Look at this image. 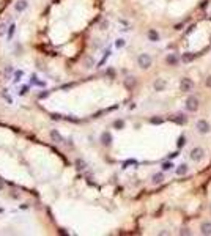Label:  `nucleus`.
<instances>
[{"mask_svg":"<svg viewBox=\"0 0 211 236\" xmlns=\"http://www.w3.org/2000/svg\"><path fill=\"white\" fill-rule=\"evenodd\" d=\"M151 63H153V60H151V57H150L148 54H140V55L137 57V65H139L142 69L151 68Z\"/></svg>","mask_w":211,"mask_h":236,"instance_id":"f257e3e1","label":"nucleus"},{"mask_svg":"<svg viewBox=\"0 0 211 236\" xmlns=\"http://www.w3.org/2000/svg\"><path fill=\"white\" fill-rule=\"evenodd\" d=\"M184 107L187 112H197L199 110V99L195 96H189L184 102Z\"/></svg>","mask_w":211,"mask_h":236,"instance_id":"f03ea898","label":"nucleus"},{"mask_svg":"<svg viewBox=\"0 0 211 236\" xmlns=\"http://www.w3.org/2000/svg\"><path fill=\"white\" fill-rule=\"evenodd\" d=\"M180 88H181V91L189 93V91H192V90H194V82L191 80L189 77H183V79H181V82H180Z\"/></svg>","mask_w":211,"mask_h":236,"instance_id":"7ed1b4c3","label":"nucleus"},{"mask_svg":"<svg viewBox=\"0 0 211 236\" xmlns=\"http://www.w3.org/2000/svg\"><path fill=\"white\" fill-rule=\"evenodd\" d=\"M203 157H205V150H203V148H200V146L192 148V151H191V159L195 161V162H199V161L203 159Z\"/></svg>","mask_w":211,"mask_h":236,"instance_id":"20e7f679","label":"nucleus"},{"mask_svg":"<svg viewBox=\"0 0 211 236\" xmlns=\"http://www.w3.org/2000/svg\"><path fill=\"white\" fill-rule=\"evenodd\" d=\"M195 128H197V131L200 132V134H208L209 132V123L208 121H205V120H199L197 123H195Z\"/></svg>","mask_w":211,"mask_h":236,"instance_id":"39448f33","label":"nucleus"},{"mask_svg":"<svg viewBox=\"0 0 211 236\" xmlns=\"http://www.w3.org/2000/svg\"><path fill=\"white\" fill-rule=\"evenodd\" d=\"M167 87V80L165 79H156L155 84H153V88H155V91H164Z\"/></svg>","mask_w":211,"mask_h":236,"instance_id":"423d86ee","label":"nucleus"},{"mask_svg":"<svg viewBox=\"0 0 211 236\" xmlns=\"http://www.w3.org/2000/svg\"><path fill=\"white\" fill-rule=\"evenodd\" d=\"M27 6H28V2H27V0H17V2L14 3V10H16L17 13L25 11V10H27Z\"/></svg>","mask_w":211,"mask_h":236,"instance_id":"0eeeda50","label":"nucleus"},{"mask_svg":"<svg viewBox=\"0 0 211 236\" xmlns=\"http://www.w3.org/2000/svg\"><path fill=\"white\" fill-rule=\"evenodd\" d=\"M50 139H52V142H55V143H65L62 134H60L59 131H55V129L50 131Z\"/></svg>","mask_w":211,"mask_h":236,"instance_id":"6e6552de","label":"nucleus"},{"mask_svg":"<svg viewBox=\"0 0 211 236\" xmlns=\"http://www.w3.org/2000/svg\"><path fill=\"white\" fill-rule=\"evenodd\" d=\"M101 143H103L104 146L112 145V135H110V132H103V134H101Z\"/></svg>","mask_w":211,"mask_h":236,"instance_id":"1a4fd4ad","label":"nucleus"},{"mask_svg":"<svg viewBox=\"0 0 211 236\" xmlns=\"http://www.w3.org/2000/svg\"><path fill=\"white\" fill-rule=\"evenodd\" d=\"M200 233L205 236H209L211 234V222H203L200 225Z\"/></svg>","mask_w":211,"mask_h":236,"instance_id":"9d476101","label":"nucleus"},{"mask_svg":"<svg viewBox=\"0 0 211 236\" xmlns=\"http://www.w3.org/2000/svg\"><path fill=\"white\" fill-rule=\"evenodd\" d=\"M148 39H150V41H153V43L159 41V33H158L155 28H150V30H148Z\"/></svg>","mask_w":211,"mask_h":236,"instance_id":"9b49d317","label":"nucleus"},{"mask_svg":"<svg viewBox=\"0 0 211 236\" xmlns=\"http://www.w3.org/2000/svg\"><path fill=\"white\" fill-rule=\"evenodd\" d=\"M165 60H167V63L172 65V66H177V65H178V57H177L175 54H169Z\"/></svg>","mask_w":211,"mask_h":236,"instance_id":"f8f14e48","label":"nucleus"},{"mask_svg":"<svg viewBox=\"0 0 211 236\" xmlns=\"http://www.w3.org/2000/svg\"><path fill=\"white\" fill-rule=\"evenodd\" d=\"M194 58H195V54H192V52H186V54H183V55H181V62L189 63V62H192Z\"/></svg>","mask_w":211,"mask_h":236,"instance_id":"ddd939ff","label":"nucleus"},{"mask_svg":"<svg viewBox=\"0 0 211 236\" xmlns=\"http://www.w3.org/2000/svg\"><path fill=\"white\" fill-rule=\"evenodd\" d=\"M162 181H164V175L162 173H155L151 176V183L153 184H161Z\"/></svg>","mask_w":211,"mask_h":236,"instance_id":"4468645a","label":"nucleus"},{"mask_svg":"<svg viewBox=\"0 0 211 236\" xmlns=\"http://www.w3.org/2000/svg\"><path fill=\"white\" fill-rule=\"evenodd\" d=\"M74 164H76V168H77V170H85L87 168V162L84 159H81V157H77Z\"/></svg>","mask_w":211,"mask_h":236,"instance_id":"2eb2a0df","label":"nucleus"},{"mask_svg":"<svg viewBox=\"0 0 211 236\" xmlns=\"http://www.w3.org/2000/svg\"><path fill=\"white\" fill-rule=\"evenodd\" d=\"M125 87L126 88H134V87H136V79H134V77H126L125 79Z\"/></svg>","mask_w":211,"mask_h":236,"instance_id":"dca6fc26","label":"nucleus"},{"mask_svg":"<svg viewBox=\"0 0 211 236\" xmlns=\"http://www.w3.org/2000/svg\"><path fill=\"white\" fill-rule=\"evenodd\" d=\"M187 170H189V167H187L186 164H181V165H178V167H177V175L183 176V175H186V173H187Z\"/></svg>","mask_w":211,"mask_h":236,"instance_id":"f3484780","label":"nucleus"},{"mask_svg":"<svg viewBox=\"0 0 211 236\" xmlns=\"http://www.w3.org/2000/svg\"><path fill=\"white\" fill-rule=\"evenodd\" d=\"M172 120H173L175 123H178V124H184L187 120H186V118L183 116V115H177V116H173V118H172Z\"/></svg>","mask_w":211,"mask_h":236,"instance_id":"a211bd4d","label":"nucleus"},{"mask_svg":"<svg viewBox=\"0 0 211 236\" xmlns=\"http://www.w3.org/2000/svg\"><path fill=\"white\" fill-rule=\"evenodd\" d=\"M113 128H117V129H123L125 128V121L123 120H117L113 123Z\"/></svg>","mask_w":211,"mask_h":236,"instance_id":"6ab92c4d","label":"nucleus"},{"mask_svg":"<svg viewBox=\"0 0 211 236\" xmlns=\"http://www.w3.org/2000/svg\"><path fill=\"white\" fill-rule=\"evenodd\" d=\"M123 46H125V39H121V38H120V39H117V41H115V47H118V49H120V47H123Z\"/></svg>","mask_w":211,"mask_h":236,"instance_id":"aec40b11","label":"nucleus"},{"mask_svg":"<svg viewBox=\"0 0 211 236\" xmlns=\"http://www.w3.org/2000/svg\"><path fill=\"white\" fill-rule=\"evenodd\" d=\"M150 121H151L153 124H161V123H162L164 120H162V118H158V116H156V118H151Z\"/></svg>","mask_w":211,"mask_h":236,"instance_id":"412c9836","label":"nucleus"},{"mask_svg":"<svg viewBox=\"0 0 211 236\" xmlns=\"http://www.w3.org/2000/svg\"><path fill=\"white\" fill-rule=\"evenodd\" d=\"M184 143H186V137H184V135H181L180 139H178V148H181Z\"/></svg>","mask_w":211,"mask_h":236,"instance_id":"4be33fe9","label":"nucleus"},{"mask_svg":"<svg viewBox=\"0 0 211 236\" xmlns=\"http://www.w3.org/2000/svg\"><path fill=\"white\" fill-rule=\"evenodd\" d=\"M172 167H173V164H172V162H164V164H162V170H170Z\"/></svg>","mask_w":211,"mask_h":236,"instance_id":"5701e85b","label":"nucleus"},{"mask_svg":"<svg viewBox=\"0 0 211 236\" xmlns=\"http://www.w3.org/2000/svg\"><path fill=\"white\" fill-rule=\"evenodd\" d=\"M85 65H87L85 68H91V66H93V60H91V58H87V62H85Z\"/></svg>","mask_w":211,"mask_h":236,"instance_id":"b1692460","label":"nucleus"},{"mask_svg":"<svg viewBox=\"0 0 211 236\" xmlns=\"http://www.w3.org/2000/svg\"><path fill=\"white\" fill-rule=\"evenodd\" d=\"M13 33H14V25H11V27H10V32H8V38H11V36H13Z\"/></svg>","mask_w":211,"mask_h":236,"instance_id":"393cba45","label":"nucleus"},{"mask_svg":"<svg viewBox=\"0 0 211 236\" xmlns=\"http://www.w3.org/2000/svg\"><path fill=\"white\" fill-rule=\"evenodd\" d=\"M205 84H206V87H208V88H211V76L206 79V82H205Z\"/></svg>","mask_w":211,"mask_h":236,"instance_id":"a878e982","label":"nucleus"},{"mask_svg":"<svg viewBox=\"0 0 211 236\" xmlns=\"http://www.w3.org/2000/svg\"><path fill=\"white\" fill-rule=\"evenodd\" d=\"M107 25H109V24H107V21L101 22V28H103V30H106V28H107Z\"/></svg>","mask_w":211,"mask_h":236,"instance_id":"bb28decb","label":"nucleus"},{"mask_svg":"<svg viewBox=\"0 0 211 236\" xmlns=\"http://www.w3.org/2000/svg\"><path fill=\"white\" fill-rule=\"evenodd\" d=\"M107 76H110V77H113V76H115V72H113V69H107Z\"/></svg>","mask_w":211,"mask_h":236,"instance_id":"cd10ccee","label":"nucleus"},{"mask_svg":"<svg viewBox=\"0 0 211 236\" xmlns=\"http://www.w3.org/2000/svg\"><path fill=\"white\" fill-rule=\"evenodd\" d=\"M21 76H22V72H21V71H19V72H16V74H14V77H16V80H19V77H21Z\"/></svg>","mask_w":211,"mask_h":236,"instance_id":"c85d7f7f","label":"nucleus"},{"mask_svg":"<svg viewBox=\"0 0 211 236\" xmlns=\"http://www.w3.org/2000/svg\"><path fill=\"white\" fill-rule=\"evenodd\" d=\"M181 234H191V231L187 228H184V230H181Z\"/></svg>","mask_w":211,"mask_h":236,"instance_id":"c756f323","label":"nucleus"},{"mask_svg":"<svg viewBox=\"0 0 211 236\" xmlns=\"http://www.w3.org/2000/svg\"><path fill=\"white\" fill-rule=\"evenodd\" d=\"M177 156H178V153H172L169 157H170V159H173V157H177Z\"/></svg>","mask_w":211,"mask_h":236,"instance_id":"7c9ffc66","label":"nucleus"},{"mask_svg":"<svg viewBox=\"0 0 211 236\" xmlns=\"http://www.w3.org/2000/svg\"><path fill=\"white\" fill-rule=\"evenodd\" d=\"M47 94H49V93H40V98H46Z\"/></svg>","mask_w":211,"mask_h":236,"instance_id":"2f4dec72","label":"nucleus"},{"mask_svg":"<svg viewBox=\"0 0 211 236\" xmlns=\"http://www.w3.org/2000/svg\"><path fill=\"white\" fill-rule=\"evenodd\" d=\"M3 189V183H2V180H0V190Z\"/></svg>","mask_w":211,"mask_h":236,"instance_id":"473e14b6","label":"nucleus"}]
</instances>
